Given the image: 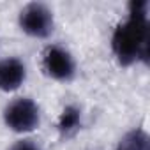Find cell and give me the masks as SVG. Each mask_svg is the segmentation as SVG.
<instances>
[{
	"instance_id": "obj_1",
	"label": "cell",
	"mask_w": 150,
	"mask_h": 150,
	"mask_svg": "<svg viewBox=\"0 0 150 150\" xmlns=\"http://www.w3.org/2000/svg\"><path fill=\"white\" fill-rule=\"evenodd\" d=\"M111 50L120 65L146 62L150 55V21L148 0H134L129 4L127 18L117 25L111 35Z\"/></svg>"
},
{
	"instance_id": "obj_2",
	"label": "cell",
	"mask_w": 150,
	"mask_h": 150,
	"mask_svg": "<svg viewBox=\"0 0 150 150\" xmlns=\"http://www.w3.org/2000/svg\"><path fill=\"white\" fill-rule=\"evenodd\" d=\"M4 124L18 134L32 132L41 124V110L30 97H18L4 108Z\"/></svg>"
},
{
	"instance_id": "obj_3",
	"label": "cell",
	"mask_w": 150,
	"mask_h": 150,
	"mask_svg": "<svg viewBox=\"0 0 150 150\" xmlns=\"http://www.w3.org/2000/svg\"><path fill=\"white\" fill-rule=\"evenodd\" d=\"M18 25L27 35L34 39H46L53 34V28H55L53 11L44 4L30 2L20 11Z\"/></svg>"
},
{
	"instance_id": "obj_4",
	"label": "cell",
	"mask_w": 150,
	"mask_h": 150,
	"mask_svg": "<svg viewBox=\"0 0 150 150\" xmlns=\"http://www.w3.org/2000/svg\"><path fill=\"white\" fill-rule=\"evenodd\" d=\"M42 69L57 81H69L76 74V62L65 48L51 44L42 53Z\"/></svg>"
},
{
	"instance_id": "obj_5",
	"label": "cell",
	"mask_w": 150,
	"mask_h": 150,
	"mask_svg": "<svg viewBox=\"0 0 150 150\" xmlns=\"http://www.w3.org/2000/svg\"><path fill=\"white\" fill-rule=\"evenodd\" d=\"M27 80V67L20 58L7 57L0 60V90L14 92Z\"/></svg>"
},
{
	"instance_id": "obj_6",
	"label": "cell",
	"mask_w": 150,
	"mask_h": 150,
	"mask_svg": "<svg viewBox=\"0 0 150 150\" xmlns=\"http://www.w3.org/2000/svg\"><path fill=\"white\" fill-rule=\"evenodd\" d=\"M81 125V110L78 106H65L57 120V129L60 134L69 136L74 131H78Z\"/></svg>"
},
{
	"instance_id": "obj_7",
	"label": "cell",
	"mask_w": 150,
	"mask_h": 150,
	"mask_svg": "<svg viewBox=\"0 0 150 150\" xmlns=\"http://www.w3.org/2000/svg\"><path fill=\"white\" fill-rule=\"evenodd\" d=\"M117 150H150V138L145 131L134 129L120 139Z\"/></svg>"
},
{
	"instance_id": "obj_8",
	"label": "cell",
	"mask_w": 150,
	"mask_h": 150,
	"mask_svg": "<svg viewBox=\"0 0 150 150\" xmlns=\"http://www.w3.org/2000/svg\"><path fill=\"white\" fill-rule=\"evenodd\" d=\"M9 150H41V146H37L32 141H20V143L13 145Z\"/></svg>"
}]
</instances>
